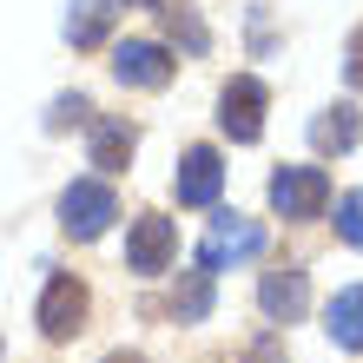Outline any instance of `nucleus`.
Listing matches in <instances>:
<instances>
[{
	"instance_id": "obj_1",
	"label": "nucleus",
	"mask_w": 363,
	"mask_h": 363,
	"mask_svg": "<svg viewBox=\"0 0 363 363\" xmlns=\"http://www.w3.org/2000/svg\"><path fill=\"white\" fill-rule=\"evenodd\" d=\"M119 218V199H113V185L106 179H79V185H67L60 191V225H67V238H99L106 225Z\"/></svg>"
},
{
	"instance_id": "obj_2",
	"label": "nucleus",
	"mask_w": 363,
	"mask_h": 363,
	"mask_svg": "<svg viewBox=\"0 0 363 363\" xmlns=\"http://www.w3.org/2000/svg\"><path fill=\"white\" fill-rule=\"evenodd\" d=\"M264 251V225L258 218H238V211H218L199 245V271H225V264H245Z\"/></svg>"
},
{
	"instance_id": "obj_3",
	"label": "nucleus",
	"mask_w": 363,
	"mask_h": 363,
	"mask_svg": "<svg viewBox=\"0 0 363 363\" xmlns=\"http://www.w3.org/2000/svg\"><path fill=\"white\" fill-rule=\"evenodd\" d=\"M218 133H225L231 145H251V139L264 133V79L238 73V79L218 93Z\"/></svg>"
},
{
	"instance_id": "obj_4",
	"label": "nucleus",
	"mask_w": 363,
	"mask_h": 363,
	"mask_svg": "<svg viewBox=\"0 0 363 363\" xmlns=\"http://www.w3.org/2000/svg\"><path fill=\"white\" fill-rule=\"evenodd\" d=\"M33 324L47 344H67V337L86 330V284L79 277H53L47 297H40V311H33Z\"/></svg>"
},
{
	"instance_id": "obj_5",
	"label": "nucleus",
	"mask_w": 363,
	"mask_h": 363,
	"mask_svg": "<svg viewBox=\"0 0 363 363\" xmlns=\"http://www.w3.org/2000/svg\"><path fill=\"white\" fill-rule=\"evenodd\" d=\"M179 73V60L159 47V40H119L113 47V79L119 86H139V93H159L165 79Z\"/></svg>"
},
{
	"instance_id": "obj_6",
	"label": "nucleus",
	"mask_w": 363,
	"mask_h": 363,
	"mask_svg": "<svg viewBox=\"0 0 363 363\" xmlns=\"http://www.w3.org/2000/svg\"><path fill=\"white\" fill-rule=\"evenodd\" d=\"M271 205L284 211V218H317V211L330 205V179H324V165H284V172L271 179Z\"/></svg>"
},
{
	"instance_id": "obj_7",
	"label": "nucleus",
	"mask_w": 363,
	"mask_h": 363,
	"mask_svg": "<svg viewBox=\"0 0 363 363\" xmlns=\"http://www.w3.org/2000/svg\"><path fill=\"white\" fill-rule=\"evenodd\" d=\"M172 251H179V231H172V218L145 211V218L133 225V238H125V264H133L139 277H152V271H165V264H172Z\"/></svg>"
},
{
	"instance_id": "obj_8",
	"label": "nucleus",
	"mask_w": 363,
	"mask_h": 363,
	"mask_svg": "<svg viewBox=\"0 0 363 363\" xmlns=\"http://www.w3.org/2000/svg\"><path fill=\"white\" fill-rule=\"evenodd\" d=\"M218 185H225V165L211 145H191V152L179 159V172H172V191H179V205H211L218 199Z\"/></svg>"
},
{
	"instance_id": "obj_9",
	"label": "nucleus",
	"mask_w": 363,
	"mask_h": 363,
	"mask_svg": "<svg viewBox=\"0 0 363 363\" xmlns=\"http://www.w3.org/2000/svg\"><path fill=\"white\" fill-rule=\"evenodd\" d=\"M258 304H264L271 324H297V317L311 311V284H304V271H264Z\"/></svg>"
},
{
	"instance_id": "obj_10",
	"label": "nucleus",
	"mask_w": 363,
	"mask_h": 363,
	"mask_svg": "<svg viewBox=\"0 0 363 363\" xmlns=\"http://www.w3.org/2000/svg\"><path fill=\"white\" fill-rule=\"evenodd\" d=\"M133 145H139V125H125V119H99L93 125V165L99 172H125V165H133Z\"/></svg>"
},
{
	"instance_id": "obj_11",
	"label": "nucleus",
	"mask_w": 363,
	"mask_h": 363,
	"mask_svg": "<svg viewBox=\"0 0 363 363\" xmlns=\"http://www.w3.org/2000/svg\"><path fill=\"white\" fill-rule=\"evenodd\" d=\"M324 324H330V344L337 350H363V284H350V291L330 297Z\"/></svg>"
},
{
	"instance_id": "obj_12",
	"label": "nucleus",
	"mask_w": 363,
	"mask_h": 363,
	"mask_svg": "<svg viewBox=\"0 0 363 363\" xmlns=\"http://www.w3.org/2000/svg\"><path fill=\"white\" fill-rule=\"evenodd\" d=\"M113 0H73V13H67V40L73 47H106V33H113Z\"/></svg>"
},
{
	"instance_id": "obj_13",
	"label": "nucleus",
	"mask_w": 363,
	"mask_h": 363,
	"mask_svg": "<svg viewBox=\"0 0 363 363\" xmlns=\"http://www.w3.org/2000/svg\"><path fill=\"white\" fill-rule=\"evenodd\" d=\"M357 133H363L357 106H330V113H317V119H311V145H317V152H350Z\"/></svg>"
},
{
	"instance_id": "obj_14",
	"label": "nucleus",
	"mask_w": 363,
	"mask_h": 363,
	"mask_svg": "<svg viewBox=\"0 0 363 363\" xmlns=\"http://www.w3.org/2000/svg\"><path fill=\"white\" fill-rule=\"evenodd\" d=\"M172 317H179V324H205V317H211V271H185L179 277Z\"/></svg>"
},
{
	"instance_id": "obj_15",
	"label": "nucleus",
	"mask_w": 363,
	"mask_h": 363,
	"mask_svg": "<svg viewBox=\"0 0 363 363\" xmlns=\"http://www.w3.org/2000/svg\"><path fill=\"white\" fill-rule=\"evenodd\" d=\"M337 238L363 251V191H344V199H337Z\"/></svg>"
},
{
	"instance_id": "obj_16",
	"label": "nucleus",
	"mask_w": 363,
	"mask_h": 363,
	"mask_svg": "<svg viewBox=\"0 0 363 363\" xmlns=\"http://www.w3.org/2000/svg\"><path fill=\"white\" fill-rule=\"evenodd\" d=\"M86 119H93V99H79V93L53 99V113H47V125H53V133H67V125H86Z\"/></svg>"
},
{
	"instance_id": "obj_17",
	"label": "nucleus",
	"mask_w": 363,
	"mask_h": 363,
	"mask_svg": "<svg viewBox=\"0 0 363 363\" xmlns=\"http://www.w3.org/2000/svg\"><path fill=\"white\" fill-rule=\"evenodd\" d=\"M172 33L185 40V53H205V27H199V13H191V7H172Z\"/></svg>"
},
{
	"instance_id": "obj_18",
	"label": "nucleus",
	"mask_w": 363,
	"mask_h": 363,
	"mask_svg": "<svg viewBox=\"0 0 363 363\" xmlns=\"http://www.w3.org/2000/svg\"><path fill=\"white\" fill-rule=\"evenodd\" d=\"M344 79H350L357 93H363V27L350 33V47H344Z\"/></svg>"
},
{
	"instance_id": "obj_19",
	"label": "nucleus",
	"mask_w": 363,
	"mask_h": 363,
	"mask_svg": "<svg viewBox=\"0 0 363 363\" xmlns=\"http://www.w3.org/2000/svg\"><path fill=\"white\" fill-rule=\"evenodd\" d=\"M106 363H145L139 350H113V357H106Z\"/></svg>"
},
{
	"instance_id": "obj_20",
	"label": "nucleus",
	"mask_w": 363,
	"mask_h": 363,
	"mask_svg": "<svg viewBox=\"0 0 363 363\" xmlns=\"http://www.w3.org/2000/svg\"><path fill=\"white\" fill-rule=\"evenodd\" d=\"M125 7H165V0H125Z\"/></svg>"
}]
</instances>
